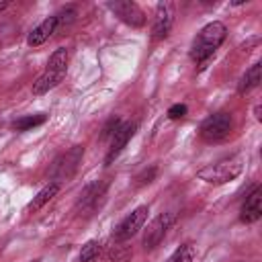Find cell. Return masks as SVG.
Masks as SVG:
<instances>
[{"mask_svg": "<svg viewBox=\"0 0 262 262\" xmlns=\"http://www.w3.org/2000/svg\"><path fill=\"white\" fill-rule=\"evenodd\" d=\"M225 37H227V27L221 20L207 23L199 31V35L194 37V41L190 45V57H192V61L205 63L221 47V43L225 41Z\"/></svg>", "mask_w": 262, "mask_h": 262, "instance_id": "obj_1", "label": "cell"}, {"mask_svg": "<svg viewBox=\"0 0 262 262\" xmlns=\"http://www.w3.org/2000/svg\"><path fill=\"white\" fill-rule=\"evenodd\" d=\"M68 59H70V53L66 47H59L51 53L45 70L37 76V80L33 82V94L35 96H41V94H47L49 90H53L66 76L68 72Z\"/></svg>", "mask_w": 262, "mask_h": 262, "instance_id": "obj_2", "label": "cell"}, {"mask_svg": "<svg viewBox=\"0 0 262 262\" xmlns=\"http://www.w3.org/2000/svg\"><path fill=\"white\" fill-rule=\"evenodd\" d=\"M242 170H244V160L239 156H229L199 170V178L211 184H225L235 180L242 174Z\"/></svg>", "mask_w": 262, "mask_h": 262, "instance_id": "obj_3", "label": "cell"}, {"mask_svg": "<svg viewBox=\"0 0 262 262\" xmlns=\"http://www.w3.org/2000/svg\"><path fill=\"white\" fill-rule=\"evenodd\" d=\"M231 131V115L229 113H213L209 115L203 123H201V129H199V135L203 141L207 143H217V141H223Z\"/></svg>", "mask_w": 262, "mask_h": 262, "instance_id": "obj_4", "label": "cell"}, {"mask_svg": "<svg viewBox=\"0 0 262 262\" xmlns=\"http://www.w3.org/2000/svg\"><path fill=\"white\" fill-rule=\"evenodd\" d=\"M147 213H149V207L147 205H139L137 209H133L127 217L121 219V223L115 227V239L117 242H125L129 237H133L147 221Z\"/></svg>", "mask_w": 262, "mask_h": 262, "instance_id": "obj_5", "label": "cell"}, {"mask_svg": "<svg viewBox=\"0 0 262 262\" xmlns=\"http://www.w3.org/2000/svg\"><path fill=\"white\" fill-rule=\"evenodd\" d=\"M108 8L119 16V20H123L125 25L133 27V29H141L145 25V12L139 8L137 2H131V0L108 2Z\"/></svg>", "mask_w": 262, "mask_h": 262, "instance_id": "obj_6", "label": "cell"}, {"mask_svg": "<svg viewBox=\"0 0 262 262\" xmlns=\"http://www.w3.org/2000/svg\"><path fill=\"white\" fill-rule=\"evenodd\" d=\"M82 156H84V145H74L72 149H68L66 154H61V156L55 160V164H53V168H51V174H53L57 180L70 178V176L78 170V164H80Z\"/></svg>", "mask_w": 262, "mask_h": 262, "instance_id": "obj_7", "label": "cell"}, {"mask_svg": "<svg viewBox=\"0 0 262 262\" xmlns=\"http://www.w3.org/2000/svg\"><path fill=\"white\" fill-rule=\"evenodd\" d=\"M172 221H174V215H172V213H162V215H158V217L147 225V229H145V233H143V248H145V250H154V248L164 239V235H166V231L170 229Z\"/></svg>", "mask_w": 262, "mask_h": 262, "instance_id": "obj_8", "label": "cell"}, {"mask_svg": "<svg viewBox=\"0 0 262 262\" xmlns=\"http://www.w3.org/2000/svg\"><path fill=\"white\" fill-rule=\"evenodd\" d=\"M172 23H174L172 6L166 4V2H160L156 6V14H154V23H151V37L156 41L166 39L168 33H170V29H172Z\"/></svg>", "mask_w": 262, "mask_h": 262, "instance_id": "obj_9", "label": "cell"}, {"mask_svg": "<svg viewBox=\"0 0 262 262\" xmlns=\"http://www.w3.org/2000/svg\"><path fill=\"white\" fill-rule=\"evenodd\" d=\"M137 125L135 123H121V127L115 131V135L111 137V145H108V151L104 156V164H113V160L123 151V147L129 143V139L133 137Z\"/></svg>", "mask_w": 262, "mask_h": 262, "instance_id": "obj_10", "label": "cell"}, {"mask_svg": "<svg viewBox=\"0 0 262 262\" xmlns=\"http://www.w3.org/2000/svg\"><path fill=\"white\" fill-rule=\"evenodd\" d=\"M262 217V188L254 186V190L246 196L242 211H239V219L244 223H256Z\"/></svg>", "mask_w": 262, "mask_h": 262, "instance_id": "obj_11", "label": "cell"}, {"mask_svg": "<svg viewBox=\"0 0 262 262\" xmlns=\"http://www.w3.org/2000/svg\"><path fill=\"white\" fill-rule=\"evenodd\" d=\"M55 31H57V18H55V14H53V16H47L45 20H41V23L29 33L27 45H29V47H39V45H43Z\"/></svg>", "mask_w": 262, "mask_h": 262, "instance_id": "obj_12", "label": "cell"}, {"mask_svg": "<svg viewBox=\"0 0 262 262\" xmlns=\"http://www.w3.org/2000/svg\"><path fill=\"white\" fill-rule=\"evenodd\" d=\"M59 192V182H49L47 186H43L35 196H33V201L29 203V207H27V211L29 213H35V211H39L41 207H45L55 194Z\"/></svg>", "mask_w": 262, "mask_h": 262, "instance_id": "obj_13", "label": "cell"}, {"mask_svg": "<svg viewBox=\"0 0 262 262\" xmlns=\"http://www.w3.org/2000/svg\"><path fill=\"white\" fill-rule=\"evenodd\" d=\"M262 80V63H254L250 70H246V74L239 78L237 82V92L239 94H246L250 90H254Z\"/></svg>", "mask_w": 262, "mask_h": 262, "instance_id": "obj_14", "label": "cell"}, {"mask_svg": "<svg viewBox=\"0 0 262 262\" xmlns=\"http://www.w3.org/2000/svg\"><path fill=\"white\" fill-rule=\"evenodd\" d=\"M194 256H196V248H194V244L186 242V244L178 246V248L172 252V256L168 258V262H192Z\"/></svg>", "mask_w": 262, "mask_h": 262, "instance_id": "obj_15", "label": "cell"}, {"mask_svg": "<svg viewBox=\"0 0 262 262\" xmlns=\"http://www.w3.org/2000/svg\"><path fill=\"white\" fill-rule=\"evenodd\" d=\"M45 121H47L45 115H29V117H20V119H16V121L12 123V127H14L16 131H29V129H35V127L43 125Z\"/></svg>", "mask_w": 262, "mask_h": 262, "instance_id": "obj_16", "label": "cell"}, {"mask_svg": "<svg viewBox=\"0 0 262 262\" xmlns=\"http://www.w3.org/2000/svg\"><path fill=\"white\" fill-rule=\"evenodd\" d=\"M131 256V250L127 246H123L121 242H117L106 254H104V262H125Z\"/></svg>", "mask_w": 262, "mask_h": 262, "instance_id": "obj_17", "label": "cell"}, {"mask_svg": "<svg viewBox=\"0 0 262 262\" xmlns=\"http://www.w3.org/2000/svg\"><path fill=\"white\" fill-rule=\"evenodd\" d=\"M100 250H102V244H100L98 239H90V242H86V244L82 246V250H80V262H90V260L98 258Z\"/></svg>", "mask_w": 262, "mask_h": 262, "instance_id": "obj_18", "label": "cell"}, {"mask_svg": "<svg viewBox=\"0 0 262 262\" xmlns=\"http://www.w3.org/2000/svg\"><path fill=\"white\" fill-rule=\"evenodd\" d=\"M76 8L74 6H66V8H61L57 14H55V18H57V29L59 27H68V25H72L74 20H76Z\"/></svg>", "mask_w": 262, "mask_h": 262, "instance_id": "obj_19", "label": "cell"}, {"mask_svg": "<svg viewBox=\"0 0 262 262\" xmlns=\"http://www.w3.org/2000/svg\"><path fill=\"white\" fill-rule=\"evenodd\" d=\"M121 123H123V121H121L119 117H111V119L106 121V125L102 127V133H100V137H102V139H106V137H113V135H115V131L121 127Z\"/></svg>", "mask_w": 262, "mask_h": 262, "instance_id": "obj_20", "label": "cell"}, {"mask_svg": "<svg viewBox=\"0 0 262 262\" xmlns=\"http://www.w3.org/2000/svg\"><path fill=\"white\" fill-rule=\"evenodd\" d=\"M186 113H188L186 104H180V102H176V104H172V106L168 108V119L176 121V119H182V117H184Z\"/></svg>", "mask_w": 262, "mask_h": 262, "instance_id": "obj_21", "label": "cell"}, {"mask_svg": "<svg viewBox=\"0 0 262 262\" xmlns=\"http://www.w3.org/2000/svg\"><path fill=\"white\" fill-rule=\"evenodd\" d=\"M156 174H158V168L151 166L149 170H143V172L137 176V180H139V184H149V182L156 178Z\"/></svg>", "mask_w": 262, "mask_h": 262, "instance_id": "obj_22", "label": "cell"}, {"mask_svg": "<svg viewBox=\"0 0 262 262\" xmlns=\"http://www.w3.org/2000/svg\"><path fill=\"white\" fill-rule=\"evenodd\" d=\"M8 4H10V2H0V12H2L4 8H8Z\"/></svg>", "mask_w": 262, "mask_h": 262, "instance_id": "obj_23", "label": "cell"}, {"mask_svg": "<svg viewBox=\"0 0 262 262\" xmlns=\"http://www.w3.org/2000/svg\"><path fill=\"white\" fill-rule=\"evenodd\" d=\"M33 262H41V260H33Z\"/></svg>", "mask_w": 262, "mask_h": 262, "instance_id": "obj_24", "label": "cell"}]
</instances>
